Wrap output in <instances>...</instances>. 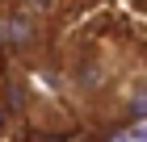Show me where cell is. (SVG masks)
<instances>
[{
    "label": "cell",
    "instance_id": "cell-1",
    "mask_svg": "<svg viewBox=\"0 0 147 142\" xmlns=\"http://www.w3.org/2000/svg\"><path fill=\"white\" fill-rule=\"evenodd\" d=\"M4 21V46H34L38 42V21H34V13H9V17H0Z\"/></svg>",
    "mask_w": 147,
    "mask_h": 142
},
{
    "label": "cell",
    "instance_id": "cell-2",
    "mask_svg": "<svg viewBox=\"0 0 147 142\" xmlns=\"http://www.w3.org/2000/svg\"><path fill=\"white\" fill-rule=\"evenodd\" d=\"M126 113L139 117V121L147 117V79H139V84L130 88V96H126Z\"/></svg>",
    "mask_w": 147,
    "mask_h": 142
},
{
    "label": "cell",
    "instance_id": "cell-3",
    "mask_svg": "<svg viewBox=\"0 0 147 142\" xmlns=\"http://www.w3.org/2000/svg\"><path fill=\"white\" fill-rule=\"evenodd\" d=\"M17 4H21L25 13H34V17H38V13H51V9H55V0H17Z\"/></svg>",
    "mask_w": 147,
    "mask_h": 142
},
{
    "label": "cell",
    "instance_id": "cell-4",
    "mask_svg": "<svg viewBox=\"0 0 147 142\" xmlns=\"http://www.w3.org/2000/svg\"><path fill=\"white\" fill-rule=\"evenodd\" d=\"M4 121H9V109H4V100H0V130H4Z\"/></svg>",
    "mask_w": 147,
    "mask_h": 142
},
{
    "label": "cell",
    "instance_id": "cell-5",
    "mask_svg": "<svg viewBox=\"0 0 147 142\" xmlns=\"http://www.w3.org/2000/svg\"><path fill=\"white\" fill-rule=\"evenodd\" d=\"M0 46H4V21H0Z\"/></svg>",
    "mask_w": 147,
    "mask_h": 142
}]
</instances>
